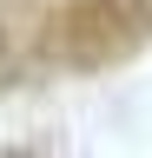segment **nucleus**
<instances>
[{
  "instance_id": "f257e3e1",
  "label": "nucleus",
  "mask_w": 152,
  "mask_h": 158,
  "mask_svg": "<svg viewBox=\"0 0 152 158\" xmlns=\"http://www.w3.org/2000/svg\"><path fill=\"white\" fill-rule=\"evenodd\" d=\"M0 53H7V33H0Z\"/></svg>"
}]
</instances>
